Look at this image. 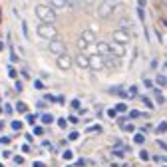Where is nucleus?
I'll return each instance as SVG.
<instances>
[{"label":"nucleus","instance_id":"obj_1","mask_svg":"<svg viewBox=\"0 0 167 167\" xmlns=\"http://www.w3.org/2000/svg\"><path fill=\"white\" fill-rule=\"evenodd\" d=\"M36 16L40 18V22H56V8H52L50 4H38L36 6Z\"/></svg>","mask_w":167,"mask_h":167},{"label":"nucleus","instance_id":"obj_2","mask_svg":"<svg viewBox=\"0 0 167 167\" xmlns=\"http://www.w3.org/2000/svg\"><path fill=\"white\" fill-rule=\"evenodd\" d=\"M36 32H38V36L40 38H44V40H54L56 36H58V30L54 28V24L52 22H40L38 24V28H36Z\"/></svg>","mask_w":167,"mask_h":167},{"label":"nucleus","instance_id":"obj_3","mask_svg":"<svg viewBox=\"0 0 167 167\" xmlns=\"http://www.w3.org/2000/svg\"><path fill=\"white\" fill-rule=\"evenodd\" d=\"M117 8H120L117 0H104L100 6H98V16H100V18H107V16H112Z\"/></svg>","mask_w":167,"mask_h":167},{"label":"nucleus","instance_id":"obj_4","mask_svg":"<svg viewBox=\"0 0 167 167\" xmlns=\"http://www.w3.org/2000/svg\"><path fill=\"white\" fill-rule=\"evenodd\" d=\"M96 42V32L94 30H82V36H80V40H78V48L80 50H84L86 46H90V44H94Z\"/></svg>","mask_w":167,"mask_h":167},{"label":"nucleus","instance_id":"obj_5","mask_svg":"<svg viewBox=\"0 0 167 167\" xmlns=\"http://www.w3.org/2000/svg\"><path fill=\"white\" fill-rule=\"evenodd\" d=\"M90 70H92V72H101V70H106V56H101V54L90 56Z\"/></svg>","mask_w":167,"mask_h":167},{"label":"nucleus","instance_id":"obj_6","mask_svg":"<svg viewBox=\"0 0 167 167\" xmlns=\"http://www.w3.org/2000/svg\"><path fill=\"white\" fill-rule=\"evenodd\" d=\"M48 50H50V54H54V56H60V54L66 52V42L60 40V38H54V40H50V44H48Z\"/></svg>","mask_w":167,"mask_h":167},{"label":"nucleus","instance_id":"obj_7","mask_svg":"<svg viewBox=\"0 0 167 167\" xmlns=\"http://www.w3.org/2000/svg\"><path fill=\"white\" fill-rule=\"evenodd\" d=\"M112 36H114V42H120V44H125V46L129 44V40H131L129 30H125V28H117V30H114Z\"/></svg>","mask_w":167,"mask_h":167},{"label":"nucleus","instance_id":"obj_8","mask_svg":"<svg viewBox=\"0 0 167 167\" xmlns=\"http://www.w3.org/2000/svg\"><path fill=\"white\" fill-rule=\"evenodd\" d=\"M72 66H74V60H72V56L68 52L58 56V68H60V70H70Z\"/></svg>","mask_w":167,"mask_h":167},{"label":"nucleus","instance_id":"obj_9","mask_svg":"<svg viewBox=\"0 0 167 167\" xmlns=\"http://www.w3.org/2000/svg\"><path fill=\"white\" fill-rule=\"evenodd\" d=\"M76 66L82 68V70H90V58H88L84 52H80L78 58H76Z\"/></svg>","mask_w":167,"mask_h":167},{"label":"nucleus","instance_id":"obj_10","mask_svg":"<svg viewBox=\"0 0 167 167\" xmlns=\"http://www.w3.org/2000/svg\"><path fill=\"white\" fill-rule=\"evenodd\" d=\"M112 54L117 56V58H123V56H125V44L114 42V44H112Z\"/></svg>","mask_w":167,"mask_h":167},{"label":"nucleus","instance_id":"obj_11","mask_svg":"<svg viewBox=\"0 0 167 167\" xmlns=\"http://www.w3.org/2000/svg\"><path fill=\"white\" fill-rule=\"evenodd\" d=\"M120 68V58L112 54V58L106 56V70H117Z\"/></svg>","mask_w":167,"mask_h":167},{"label":"nucleus","instance_id":"obj_12","mask_svg":"<svg viewBox=\"0 0 167 167\" xmlns=\"http://www.w3.org/2000/svg\"><path fill=\"white\" fill-rule=\"evenodd\" d=\"M98 54L109 56V54H112V44H107V42H98Z\"/></svg>","mask_w":167,"mask_h":167},{"label":"nucleus","instance_id":"obj_13","mask_svg":"<svg viewBox=\"0 0 167 167\" xmlns=\"http://www.w3.org/2000/svg\"><path fill=\"white\" fill-rule=\"evenodd\" d=\"M48 4L52 8H56V10H60V8L70 6V0H48Z\"/></svg>","mask_w":167,"mask_h":167},{"label":"nucleus","instance_id":"obj_14","mask_svg":"<svg viewBox=\"0 0 167 167\" xmlns=\"http://www.w3.org/2000/svg\"><path fill=\"white\" fill-rule=\"evenodd\" d=\"M153 96H155V101H157V104H161V106L165 104V96L161 94L159 90H153Z\"/></svg>","mask_w":167,"mask_h":167},{"label":"nucleus","instance_id":"obj_15","mask_svg":"<svg viewBox=\"0 0 167 167\" xmlns=\"http://www.w3.org/2000/svg\"><path fill=\"white\" fill-rule=\"evenodd\" d=\"M153 129H155V133H167V121H161V123H159V125H157V127H153Z\"/></svg>","mask_w":167,"mask_h":167},{"label":"nucleus","instance_id":"obj_16","mask_svg":"<svg viewBox=\"0 0 167 167\" xmlns=\"http://www.w3.org/2000/svg\"><path fill=\"white\" fill-rule=\"evenodd\" d=\"M14 109H16V112H20V114H26V112H28V107H26L24 101H18V104L14 106Z\"/></svg>","mask_w":167,"mask_h":167},{"label":"nucleus","instance_id":"obj_17","mask_svg":"<svg viewBox=\"0 0 167 167\" xmlns=\"http://www.w3.org/2000/svg\"><path fill=\"white\" fill-rule=\"evenodd\" d=\"M121 129H123V131H127V133H133L135 127H133V123H131V121H129V123L125 121V123H121Z\"/></svg>","mask_w":167,"mask_h":167},{"label":"nucleus","instance_id":"obj_18","mask_svg":"<svg viewBox=\"0 0 167 167\" xmlns=\"http://www.w3.org/2000/svg\"><path fill=\"white\" fill-rule=\"evenodd\" d=\"M52 121H54V115L52 114H42V123H44V125L52 123Z\"/></svg>","mask_w":167,"mask_h":167},{"label":"nucleus","instance_id":"obj_19","mask_svg":"<svg viewBox=\"0 0 167 167\" xmlns=\"http://www.w3.org/2000/svg\"><path fill=\"white\" fill-rule=\"evenodd\" d=\"M133 143H145V133H135L133 135Z\"/></svg>","mask_w":167,"mask_h":167},{"label":"nucleus","instance_id":"obj_20","mask_svg":"<svg viewBox=\"0 0 167 167\" xmlns=\"http://www.w3.org/2000/svg\"><path fill=\"white\" fill-rule=\"evenodd\" d=\"M120 28H125V30H131V22L127 20V18H121V20H120Z\"/></svg>","mask_w":167,"mask_h":167},{"label":"nucleus","instance_id":"obj_21","mask_svg":"<svg viewBox=\"0 0 167 167\" xmlns=\"http://www.w3.org/2000/svg\"><path fill=\"white\" fill-rule=\"evenodd\" d=\"M115 112H117V114H125L127 106H125V104H117V106H115Z\"/></svg>","mask_w":167,"mask_h":167},{"label":"nucleus","instance_id":"obj_22","mask_svg":"<svg viewBox=\"0 0 167 167\" xmlns=\"http://www.w3.org/2000/svg\"><path fill=\"white\" fill-rule=\"evenodd\" d=\"M22 125H24L22 121H12V123H10V127H12L14 131H20V129H22Z\"/></svg>","mask_w":167,"mask_h":167},{"label":"nucleus","instance_id":"obj_23","mask_svg":"<svg viewBox=\"0 0 167 167\" xmlns=\"http://www.w3.org/2000/svg\"><path fill=\"white\" fill-rule=\"evenodd\" d=\"M155 84L163 88V86H165V84H167V78H165V76H157V80H155Z\"/></svg>","mask_w":167,"mask_h":167},{"label":"nucleus","instance_id":"obj_24","mask_svg":"<svg viewBox=\"0 0 167 167\" xmlns=\"http://www.w3.org/2000/svg\"><path fill=\"white\" fill-rule=\"evenodd\" d=\"M135 96H137V88L131 86L129 90H127V98H135Z\"/></svg>","mask_w":167,"mask_h":167},{"label":"nucleus","instance_id":"obj_25","mask_svg":"<svg viewBox=\"0 0 167 167\" xmlns=\"http://www.w3.org/2000/svg\"><path fill=\"white\" fill-rule=\"evenodd\" d=\"M141 100H143V104H145V106L149 107V109H153V101L149 100V98H147V96H143V98H141Z\"/></svg>","mask_w":167,"mask_h":167},{"label":"nucleus","instance_id":"obj_26","mask_svg":"<svg viewBox=\"0 0 167 167\" xmlns=\"http://www.w3.org/2000/svg\"><path fill=\"white\" fill-rule=\"evenodd\" d=\"M22 34H24V38H30V34H28V24H26V22H22Z\"/></svg>","mask_w":167,"mask_h":167},{"label":"nucleus","instance_id":"obj_27","mask_svg":"<svg viewBox=\"0 0 167 167\" xmlns=\"http://www.w3.org/2000/svg\"><path fill=\"white\" fill-rule=\"evenodd\" d=\"M88 131H98V133H100V131H101V125H100V123H96V125L88 127Z\"/></svg>","mask_w":167,"mask_h":167},{"label":"nucleus","instance_id":"obj_28","mask_svg":"<svg viewBox=\"0 0 167 167\" xmlns=\"http://www.w3.org/2000/svg\"><path fill=\"white\" fill-rule=\"evenodd\" d=\"M12 109H14V107L10 106V104H4V114H8V115H10V114H14Z\"/></svg>","mask_w":167,"mask_h":167},{"label":"nucleus","instance_id":"obj_29","mask_svg":"<svg viewBox=\"0 0 167 167\" xmlns=\"http://www.w3.org/2000/svg\"><path fill=\"white\" fill-rule=\"evenodd\" d=\"M78 137H80V133H78V131H72V133L68 135V139H70V141H76Z\"/></svg>","mask_w":167,"mask_h":167},{"label":"nucleus","instance_id":"obj_30","mask_svg":"<svg viewBox=\"0 0 167 167\" xmlns=\"http://www.w3.org/2000/svg\"><path fill=\"white\" fill-rule=\"evenodd\" d=\"M62 157H64V159H72V157H74V153L70 151V149H66V151L62 153Z\"/></svg>","mask_w":167,"mask_h":167},{"label":"nucleus","instance_id":"obj_31","mask_svg":"<svg viewBox=\"0 0 167 167\" xmlns=\"http://www.w3.org/2000/svg\"><path fill=\"white\" fill-rule=\"evenodd\" d=\"M42 133H44V127H42V125L34 127V135H42Z\"/></svg>","mask_w":167,"mask_h":167},{"label":"nucleus","instance_id":"obj_32","mask_svg":"<svg viewBox=\"0 0 167 167\" xmlns=\"http://www.w3.org/2000/svg\"><path fill=\"white\" fill-rule=\"evenodd\" d=\"M137 16H139V20H145V12H143V8H137Z\"/></svg>","mask_w":167,"mask_h":167},{"label":"nucleus","instance_id":"obj_33","mask_svg":"<svg viewBox=\"0 0 167 167\" xmlns=\"http://www.w3.org/2000/svg\"><path fill=\"white\" fill-rule=\"evenodd\" d=\"M0 143H2V145H8V143H10V137L2 135V137H0Z\"/></svg>","mask_w":167,"mask_h":167},{"label":"nucleus","instance_id":"obj_34","mask_svg":"<svg viewBox=\"0 0 167 167\" xmlns=\"http://www.w3.org/2000/svg\"><path fill=\"white\" fill-rule=\"evenodd\" d=\"M139 157L143 161H147V159H149V153H147V151H139Z\"/></svg>","mask_w":167,"mask_h":167},{"label":"nucleus","instance_id":"obj_35","mask_svg":"<svg viewBox=\"0 0 167 167\" xmlns=\"http://www.w3.org/2000/svg\"><path fill=\"white\" fill-rule=\"evenodd\" d=\"M68 125V121L64 120V117H60V120H58V127H66Z\"/></svg>","mask_w":167,"mask_h":167},{"label":"nucleus","instance_id":"obj_36","mask_svg":"<svg viewBox=\"0 0 167 167\" xmlns=\"http://www.w3.org/2000/svg\"><path fill=\"white\" fill-rule=\"evenodd\" d=\"M151 123H145V127H141V131H143V133H147V131H151Z\"/></svg>","mask_w":167,"mask_h":167},{"label":"nucleus","instance_id":"obj_37","mask_svg":"<svg viewBox=\"0 0 167 167\" xmlns=\"http://www.w3.org/2000/svg\"><path fill=\"white\" fill-rule=\"evenodd\" d=\"M107 115H109V117H112V120H114L115 115H117V112H115V107H114V109H107Z\"/></svg>","mask_w":167,"mask_h":167},{"label":"nucleus","instance_id":"obj_38","mask_svg":"<svg viewBox=\"0 0 167 167\" xmlns=\"http://www.w3.org/2000/svg\"><path fill=\"white\" fill-rule=\"evenodd\" d=\"M14 161H16L18 165H22V163H24V157H22V155H16V157H14Z\"/></svg>","mask_w":167,"mask_h":167},{"label":"nucleus","instance_id":"obj_39","mask_svg":"<svg viewBox=\"0 0 167 167\" xmlns=\"http://www.w3.org/2000/svg\"><path fill=\"white\" fill-rule=\"evenodd\" d=\"M72 107L74 109H80V100H72Z\"/></svg>","mask_w":167,"mask_h":167},{"label":"nucleus","instance_id":"obj_40","mask_svg":"<svg viewBox=\"0 0 167 167\" xmlns=\"http://www.w3.org/2000/svg\"><path fill=\"white\" fill-rule=\"evenodd\" d=\"M141 112H137V109H131V114H129V117H139Z\"/></svg>","mask_w":167,"mask_h":167},{"label":"nucleus","instance_id":"obj_41","mask_svg":"<svg viewBox=\"0 0 167 167\" xmlns=\"http://www.w3.org/2000/svg\"><path fill=\"white\" fill-rule=\"evenodd\" d=\"M26 121H28V123H34V121H36V115H32V114H28Z\"/></svg>","mask_w":167,"mask_h":167},{"label":"nucleus","instance_id":"obj_42","mask_svg":"<svg viewBox=\"0 0 167 167\" xmlns=\"http://www.w3.org/2000/svg\"><path fill=\"white\" fill-rule=\"evenodd\" d=\"M8 74H10V78H16V76H18V72H16L14 68H10V70H8Z\"/></svg>","mask_w":167,"mask_h":167},{"label":"nucleus","instance_id":"obj_43","mask_svg":"<svg viewBox=\"0 0 167 167\" xmlns=\"http://www.w3.org/2000/svg\"><path fill=\"white\" fill-rule=\"evenodd\" d=\"M86 165V159H78L76 161V167H84Z\"/></svg>","mask_w":167,"mask_h":167},{"label":"nucleus","instance_id":"obj_44","mask_svg":"<svg viewBox=\"0 0 167 167\" xmlns=\"http://www.w3.org/2000/svg\"><path fill=\"white\" fill-rule=\"evenodd\" d=\"M46 101H58V98H56V96H50V94H48V96H46Z\"/></svg>","mask_w":167,"mask_h":167},{"label":"nucleus","instance_id":"obj_45","mask_svg":"<svg viewBox=\"0 0 167 167\" xmlns=\"http://www.w3.org/2000/svg\"><path fill=\"white\" fill-rule=\"evenodd\" d=\"M34 88H38V90H42V88H44V84H42V82H38V80H36V82H34Z\"/></svg>","mask_w":167,"mask_h":167},{"label":"nucleus","instance_id":"obj_46","mask_svg":"<svg viewBox=\"0 0 167 167\" xmlns=\"http://www.w3.org/2000/svg\"><path fill=\"white\" fill-rule=\"evenodd\" d=\"M114 155H115V157H123V151H121V149H115Z\"/></svg>","mask_w":167,"mask_h":167},{"label":"nucleus","instance_id":"obj_47","mask_svg":"<svg viewBox=\"0 0 167 167\" xmlns=\"http://www.w3.org/2000/svg\"><path fill=\"white\" fill-rule=\"evenodd\" d=\"M143 84H145V88H153V82L151 80H143Z\"/></svg>","mask_w":167,"mask_h":167},{"label":"nucleus","instance_id":"obj_48","mask_svg":"<svg viewBox=\"0 0 167 167\" xmlns=\"http://www.w3.org/2000/svg\"><path fill=\"white\" fill-rule=\"evenodd\" d=\"M32 167H46V165H44L42 161H34V165H32Z\"/></svg>","mask_w":167,"mask_h":167},{"label":"nucleus","instance_id":"obj_49","mask_svg":"<svg viewBox=\"0 0 167 167\" xmlns=\"http://www.w3.org/2000/svg\"><path fill=\"white\" fill-rule=\"evenodd\" d=\"M2 50H4V42H0V52H2Z\"/></svg>","mask_w":167,"mask_h":167},{"label":"nucleus","instance_id":"obj_50","mask_svg":"<svg viewBox=\"0 0 167 167\" xmlns=\"http://www.w3.org/2000/svg\"><path fill=\"white\" fill-rule=\"evenodd\" d=\"M0 14H2V8H0Z\"/></svg>","mask_w":167,"mask_h":167},{"label":"nucleus","instance_id":"obj_51","mask_svg":"<svg viewBox=\"0 0 167 167\" xmlns=\"http://www.w3.org/2000/svg\"><path fill=\"white\" fill-rule=\"evenodd\" d=\"M0 112H2V107H0Z\"/></svg>","mask_w":167,"mask_h":167},{"label":"nucleus","instance_id":"obj_52","mask_svg":"<svg viewBox=\"0 0 167 167\" xmlns=\"http://www.w3.org/2000/svg\"><path fill=\"white\" fill-rule=\"evenodd\" d=\"M0 167H2V163H0Z\"/></svg>","mask_w":167,"mask_h":167},{"label":"nucleus","instance_id":"obj_53","mask_svg":"<svg viewBox=\"0 0 167 167\" xmlns=\"http://www.w3.org/2000/svg\"><path fill=\"white\" fill-rule=\"evenodd\" d=\"M68 167H72V165H68Z\"/></svg>","mask_w":167,"mask_h":167}]
</instances>
